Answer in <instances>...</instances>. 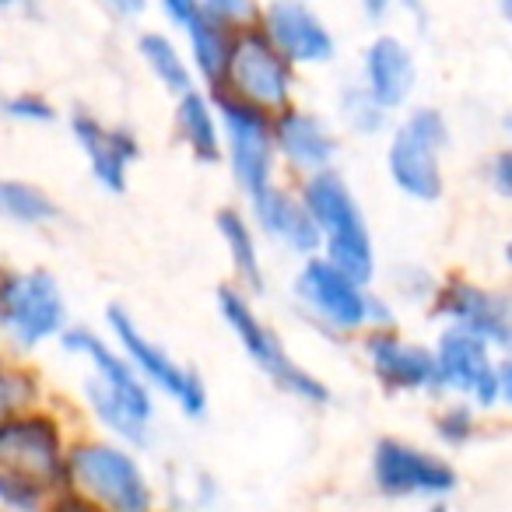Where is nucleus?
<instances>
[{"mask_svg": "<svg viewBox=\"0 0 512 512\" xmlns=\"http://www.w3.org/2000/svg\"><path fill=\"white\" fill-rule=\"evenodd\" d=\"M57 344L64 355L88 365L81 393L102 435L130 449H148L155 439V393L123 358V351L106 334L74 323L57 337Z\"/></svg>", "mask_w": 512, "mask_h": 512, "instance_id": "f257e3e1", "label": "nucleus"}, {"mask_svg": "<svg viewBox=\"0 0 512 512\" xmlns=\"http://www.w3.org/2000/svg\"><path fill=\"white\" fill-rule=\"evenodd\" d=\"M64 421L46 407L0 421V512H50L67 481Z\"/></svg>", "mask_w": 512, "mask_h": 512, "instance_id": "f03ea898", "label": "nucleus"}, {"mask_svg": "<svg viewBox=\"0 0 512 512\" xmlns=\"http://www.w3.org/2000/svg\"><path fill=\"white\" fill-rule=\"evenodd\" d=\"M64 495L92 512H158L162 505L137 449L106 435L71 439Z\"/></svg>", "mask_w": 512, "mask_h": 512, "instance_id": "7ed1b4c3", "label": "nucleus"}, {"mask_svg": "<svg viewBox=\"0 0 512 512\" xmlns=\"http://www.w3.org/2000/svg\"><path fill=\"white\" fill-rule=\"evenodd\" d=\"M295 190H299L302 204H306L309 218H313L316 232H320L323 260L341 267L344 274H351L362 285H376V239H372L369 218H365L348 176L334 165V169L295 179Z\"/></svg>", "mask_w": 512, "mask_h": 512, "instance_id": "20e7f679", "label": "nucleus"}, {"mask_svg": "<svg viewBox=\"0 0 512 512\" xmlns=\"http://www.w3.org/2000/svg\"><path fill=\"white\" fill-rule=\"evenodd\" d=\"M218 316L228 327V334L235 337V344L242 348V355L256 365V372H264L285 397H292L302 407H316V411L334 404L330 383L323 376H316L313 369H306L299 358H292V351L285 348L278 330L260 316L253 295L242 292L239 285H221Z\"/></svg>", "mask_w": 512, "mask_h": 512, "instance_id": "39448f33", "label": "nucleus"}, {"mask_svg": "<svg viewBox=\"0 0 512 512\" xmlns=\"http://www.w3.org/2000/svg\"><path fill=\"white\" fill-rule=\"evenodd\" d=\"M453 144L449 116L439 106H411L386 134V176L411 204L446 197V151Z\"/></svg>", "mask_w": 512, "mask_h": 512, "instance_id": "423d86ee", "label": "nucleus"}, {"mask_svg": "<svg viewBox=\"0 0 512 512\" xmlns=\"http://www.w3.org/2000/svg\"><path fill=\"white\" fill-rule=\"evenodd\" d=\"M71 327L60 281L43 267L0 271V341L15 355H32Z\"/></svg>", "mask_w": 512, "mask_h": 512, "instance_id": "0eeeda50", "label": "nucleus"}, {"mask_svg": "<svg viewBox=\"0 0 512 512\" xmlns=\"http://www.w3.org/2000/svg\"><path fill=\"white\" fill-rule=\"evenodd\" d=\"M372 285H362L341 267H334L323 256L299 260V271L292 278V299L299 313L316 330L330 337H362L372 323Z\"/></svg>", "mask_w": 512, "mask_h": 512, "instance_id": "6e6552de", "label": "nucleus"}, {"mask_svg": "<svg viewBox=\"0 0 512 512\" xmlns=\"http://www.w3.org/2000/svg\"><path fill=\"white\" fill-rule=\"evenodd\" d=\"M106 337L123 351V358H127L137 376L151 386V393H158V397H165L169 404H176L190 421L204 418L207 407H211V397H207V383L200 379V372L183 365L176 355H169L155 337L144 334L141 323L123 306L106 309Z\"/></svg>", "mask_w": 512, "mask_h": 512, "instance_id": "1a4fd4ad", "label": "nucleus"}, {"mask_svg": "<svg viewBox=\"0 0 512 512\" xmlns=\"http://www.w3.org/2000/svg\"><path fill=\"white\" fill-rule=\"evenodd\" d=\"M369 481L379 495L397 502H449V495L460 488V470L439 449L383 435L372 442Z\"/></svg>", "mask_w": 512, "mask_h": 512, "instance_id": "9d476101", "label": "nucleus"}, {"mask_svg": "<svg viewBox=\"0 0 512 512\" xmlns=\"http://www.w3.org/2000/svg\"><path fill=\"white\" fill-rule=\"evenodd\" d=\"M218 92L246 102V106L278 113L299 102V67L285 60V53L271 43L260 29H246L235 36L228 71Z\"/></svg>", "mask_w": 512, "mask_h": 512, "instance_id": "9b49d317", "label": "nucleus"}, {"mask_svg": "<svg viewBox=\"0 0 512 512\" xmlns=\"http://www.w3.org/2000/svg\"><path fill=\"white\" fill-rule=\"evenodd\" d=\"M221 120V162L228 165V176L239 186L242 197L264 190L278 179V151H274L271 113L246 102L232 99L225 92H211Z\"/></svg>", "mask_w": 512, "mask_h": 512, "instance_id": "f8f14e48", "label": "nucleus"}, {"mask_svg": "<svg viewBox=\"0 0 512 512\" xmlns=\"http://www.w3.org/2000/svg\"><path fill=\"white\" fill-rule=\"evenodd\" d=\"M428 320L439 327H456L488 341L495 351H512V292L491 288L467 274H446L435 285L432 299L425 306Z\"/></svg>", "mask_w": 512, "mask_h": 512, "instance_id": "ddd939ff", "label": "nucleus"}, {"mask_svg": "<svg viewBox=\"0 0 512 512\" xmlns=\"http://www.w3.org/2000/svg\"><path fill=\"white\" fill-rule=\"evenodd\" d=\"M435 386L442 397L470 400L477 411L502 407V358L488 341L456 327H439L432 341Z\"/></svg>", "mask_w": 512, "mask_h": 512, "instance_id": "4468645a", "label": "nucleus"}, {"mask_svg": "<svg viewBox=\"0 0 512 512\" xmlns=\"http://www.w3.org/2000/svg\"><path fill=\"white\" fill-rule=\"evenodd\" d=\"M362 358L372 379L393 397H439L432 344L414 341L400 327L365 330Z\"/></svg>", "mask_w": 512, "mask_h": 512, "instance_id": "2eb2a0df", "label": "nucleus"}, {"mask_svg": "<svg viewBox=\"0 0 512 512\" xmlns=\"http://www.w3.org/2000/svg\"><path fill=\"white\" fill-rule=\"evenodd\" d=\"M256 29L299 71L330 67L337 60V36L309 0H264Z\"/></svg>", "mask_w": 512, "mask_h": 512, "instance_id": "dca6fc26", "label": "nucleus"}, {"mask_svg": "<svg viewBox=\"0 0 512 512\" xmlns=\"http://www.w3.org/2000/svg\"><path fill=\"white\" fill-rule=\"evenodd\" d=\"M271 127L278 165H285L295 179L334 169L341 158V134H337L334 120L316 109L292 102V106L271 113Z\"/></svg>", "mask_w": 512, "mask_h": 512, "instance_id": "f3484780", "label": "nucleus"}, {"mask_svg": "<svg viewBox=\"0 0 512 512\" xmlns=\"http://www.w3.org/2000/svg\"><path fill=\"white\" fill-rule=\"evenodd\" d=\"M355 81L390 116L411 109V99L418 92V57H414L411 43L397 32H376L362 46Z\"/></svg>", "mask_w": 512, "mask_h": 512, "instance_id": "a211bd4d", "label": "nucleus"}, {"mask_svg": "<svg viewBox=\"0 0 512 512\" xmlns=\"http://www.w3.org/2000/svg\"><path fill=\"white\" fill-rule=\"evenodd\" d=\"M249 221L260 232V239L274 242L285 253H292L295 260H306V256H320V232H316L313 218H309L306 204H302L299 190L285 186L281 179H274L264 190L242 197Z\"/></svg>", "mask_w": 512, "mask_h": 512, "instance_id": "6ab92c4d", "label": "nucleus"}, {"mask_svg": "<svg viewBox=\"0 0 512 512\" xmlns=\"http://www.w3.org/2000/svg\"><path fill=\"white\" fill-rule=\"evenodd\" d=\"M71 134L78 141L81 155H85L95 183L106 193H116V197L127 193L130 169L141 158V141H137L134 130L123 127V123H106L88 109H74Z\"/></svg>", "mask_w": 512, "mask_h": 512, "instance_id": "aec40b11", "label": "nucleus"}, {"mask_svg": "<svg viewBox=\"0 0 512 512\" xmlns=\"http://www.w3.org/2000/svg\"><path fill=\"white\" fill-rule=\"evenodd\" d=\"M214 228L218 239L225 246L228 271H232V285H239L242 292L256 295L267 288V267H264V246H260V232L249 221L242 204H225L214 214Z\"/></svg>", "mask_w": 512, "mask_h": 512, "instance_id": "412c9836", "label": "nucleus"}, {"mask_svg": "<svg viewBox=\"0 0 512 512\" xmlns=\"http://www.w3.org/2000/svg\"><path fill=\"white\" fill-rule=\"evenodd\" d=\"M172 127H176L179 144L200 165L221 162V120L214 95L207 88H193V92L172 99Z\"/></svg>", "mask_w": 512, "mask_h": 512, "instance_id": "4be33fe9", "label": "nucleus"}, {"mask_svg": "<svg viewBox=\"0 0 512 512\" xmlns=\"http://www.w3.org/2000/svg\"><path fill=\"white\" fill-rule=\"evenodd\" d=\"M137 57H141L144 71L158 81V88L179 99V95L193 92L197 85V74L190 67V57H186V46L179 43L172 32H162V29H144L137 36Z\"/></svg>", "mask_w": 512, "mask_h": 512, "instance_id": "5701e85b", "label": "nucleus"}, {"mask_svg": "<svg viewBox=\"0 0 512 512\" xmlns=\"http://www.w3.org/2000/svg\"><path fill=\"white\" fill-rule=\"evenodd\" d=\"M183 46H186V57H190L193 74H197V85L207 88V92H218L221 81H225L232 46H235L232 32L214 29V25L193 18L183 29Z\"/></svg>", "mask_w": 512, "mask_h": 512, "instance_id": "b1692460", "label": "nucleus"}, {"mask_svg": "<svg viewBox=\"0 0 512 512\" xmlns=\"http://www.w3.org/2000/svg\"><path fill=\"white\" fill-rule=\"evenodd\" d=\"M0 221L22 228H50L53 221H60V207L43 186L0 176Z\"/></svg>", "mask_w": 512, "mask_h": 512, "instance_id": "393cba45", "label": "nucleus"}, {"mask_svg": "<svg viewBox=\"0 0 512 512\" xmlns=\"http://www.w3.org/2000/svg\"><path fill=\"white\" fill-rule=\"evenodd\" d=\"M334 116L341 123V130H348L351 137H362V141L386 137L393 127V116L383 106H376L358 81H344L341 85V92L334 99Z\"/></svg>", "mask_w": 512, "mask_h": 512, "instance_id": "a878e982", "label": "nucleus"}, {"mask_svg": "<svg viewBox=\"0 0 512 512\" xmlns=\"http://www.w3.org/2000/svg\"><path fill=\"white\" fill-rule=\"evenodd\" d=\"M43 407V383L32 369L18 365L8 351L0 348V421L15 418V414L36 411Z\"/></svg>", "mask_w": 512, "mask_h": 512, "instance_id": "bb28decb", "label": "nucleus"}, {"mask_svg": "<svg viewBox=\"0 0 512 512\" xmlns=\"http://www.w3.org/2000/svg\"><path fill=\"white\" fill-rule=\"evenodd\" d=\"M432 432L439 439L442 449H467L470 442L481 435V411H477L470 400H460V397H442L439 411L432 418Z\"/></svg>", "mask_w": 512, "mask_h": 512, "instance_id": "cd10ccee", "label": "nucleus"}, {"mask_svg": "<svg viewBox=\"0 0 512 512\" xmlns=\"http://www.w3.org/2000/svg\"><path fill=\"white\" fill-rule=\"evenodd\" d=\"M260 8H264V0H197V18L239 36L246 29H256Z\"/></svg>", "mask_w": 512, "mask_h": 512, "instance_id": "c85d7f7f", "label": "nucleus"}, {"mask_svg": "<svg viewBox=\"0 0 512 512\" xmlns=\"http://www.w3.org/2000/svg\"><path fill=\"white\" fill-rule=\"evenodd\" d=\"M0 116L11 123H25V127H46L57 120V106L39 92H15L0 99Z\"/></svg>", "mask_w": 512, "mask_h": 512, "instance_id": "c756f323", "label": "nucleus"}, {"mask_svg": "<svg viewBox=\"0 0 512 512\" xmlns=\"http://www.w3.org/2000/svg\"><path fill=\"white\" fill-rule=\"evenodd\" d=\"M484 183L491 186L495 197H502L505 204H512V141H505L502 148H495L481 165Z\"/></svg>", "mask_w": 512, "mask_h": 512, "instance_id": "7c9ffc66", "label": "nucleus"}, {"mask_svg": "<svg viewBox=\"0 0 512 512\" xmlns=\"http://www.w3.org/2000/svg\"><path fill=\"white\" fill-rule=\"evenodd\" d=\"M155 4L176 32H183L197 18V0H155Z\"/></svg>", "mask_w": 512, "mask_h": 512, "instance_id": "2f4dec72", "label": "nucleus"}, {"mask_svg": "<svg viewBox=\"0 0 512 512\" xmlns=\"http://www.w3.org/2000/svg\"><path fill=\"white\" fill-rule=\"evenodd\" d=\"M99 4L116 18V22H137V18L148 15L155 0H99Z\"/></svg>", "mask_w": 512, "mask_h": 512, "instance_id": "473e14b6", "label": "nucleus"}, {"mask_svg": "<svg viewBox=\"0 0 512 512\" xmlns=\"http://www.w3.org/2000/svg\"><path fill=\"white\" fill-rule=\"evenodd\" d=\"M358 11L372 29H383L393 15H397V0H358Z\"/></svg>", "mask_w": 512, "mask_h": 512, "instance_id": "72a5a7b5", "label": "nucleus"}, {"mask_svg": "<svg viewBox=\"0 0 512 512\" xmlns=\"http://www.w3.org/2000/svg\"><path fill=\"white\" fill-rule=\"evenodd\" d=\"M428 8H432L428 0H397V11H404L418 29H425L428 25Z\"/></svg>", "mask_w": 512, "mask_h": 512, "instance_id": "f704fd0d", "label": "nucleus"}, {"mask_svg": "<svg viewBox=\"0 0 512 512\" xmlns=\"http://www.w3.org/2000/svg\"><path fill=\"white\" fill-rule=\"evenodd\" d=\"M0 15L32 18V15H39V4L36 0H0Z\"/></svg>", "mask_w": 512, "mask_h": 512, "instance_id": "c9c22d12", "label": "nucleus"}, {"mask_svg": "<svg viewBox=\"0 0 512 512\" xmlns=\"http://www.w3.org/2000/svg\"><path fill=\"white\" fill-rule=\"evenodd\" d=\"M502 407L512 411V355H502Z\"/></svg>", "mask_w": 512, "mask_h": 512, "instance_id": "e433bc0d", "label": "nucleus"}, {"mask_svg": "<svg viewBox=\"0 0 512 512\" xmlns=\"http://www.w3.org/2000/svg\"><path fill=\"white\" fill-rule=\"evenodd\" d=\"M50 512H92V509H85L81 502H74L71 495H60L57 502H53V509Z\"/></svg>", "mask_w": 512, "mask_h": 512, "instance_id": "4c0bfd02", "label": "nucleus"}, {"mask_svg": "<svg viewBox=\"0 0 512 512\" xmlns=\"http://www.w3.org/2000/svg\"><path fill=\"white\" fill-rule=\"evenodd\" d=\"M495 8H498V15H502V22L512 29V0H495Z\"/></svg>", "mask_w": 512, "mask_h": 512, "instance_id": "58836bf2", "label": "nucleus"}, {"mask_svg": "<svg viewBox=\"0 0 512 512\" xmlns=\"http://www.w3.org/2000/svg\"><path fill=\"white\" fill-rule=\"evenodd\" d=\"M502 264H505V271L512 274V235L505 239V246H502Z\"/></svg>", "mask_w": 512, "mask_h": 512, "instance_id": "ea45409f", "label": "nucleus"}, {"mask_svg": "<svg viewBox=\"0 0 512 512\" xmlns=\"http://www.w3.org/2000/svg\"><path fill=\"white\" fill-rule=\"evenodd\" d=\"M425 512H453V509H449V502H428Z\"/></svg>", "mask_w": 512, "mask_h": 512, "instance_id": "a19ab883", "label": "nucleus"}, {"mask_svg": "<svg viewBox=\"0 0 512 512\" xmlns=\"http://www.w3.org/2000/svg\"><path fill=\"white\" fill-rule=\"evenodd\" d=\"M502 127H505V134H509V141H512V113L505 116V123H502Z\"/></svg>", "mask_w": 512, "mask_h": 512, "instance_id": "79ce46f5", "label": "nucleus"}, {"mask_svg": "<svg viewBox=\"0 0 512 512\" xmlns=\"http://www.w3.org/2000/svg\"><path fill=\"white\" fill-rule=\"evenodd\" d=\"M509 355H512V351H509Z\"/></svg>", "mask_w": 512, "mask_h": 512, "instance_id": "37998d69", "label": "nucleus"}]
</instances>
